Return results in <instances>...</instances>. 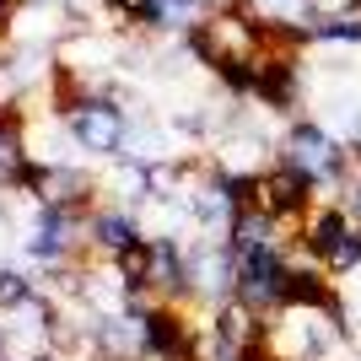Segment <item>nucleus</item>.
Segmentation results:
<instances>
[{
  "mask_svg": "<svg viewBox=\"0 0 361 361\" xmlns=\"http://www.w3.org/2000/svg\"><path fill=\"white\" fill-rule=\"evenodd\" d=\"M350 345V313L340 307H307L286 302L270 318V356L275 361H334Z\"/></svg>",
  "mask_w": 361,
  "mask_h": 361,
  "instance_id": "nucleus-1",
  "label": "nucleus"
},
{
  "mask_svg": "<svg viewBox=\"0 0 361 361\" xmlns=\"http://www.w3.org/2000/svg\"><path fill=\"white\" fill-rule=\"evenodd\" d=\"M65 119V135H71L75 151H87V157H97V162H119V157H135V119H130V108L114 97V92H92V97H81V103L71 108V114H60Z\"/></svg>",
  "mask_w": 361,
  "mask_h": 361,
  "instance_id": "nucleus-2",
  "label": "nucleus"
},
{
  "mask_svg": "<svg viewBox=\"0 0 361 361\" xmlns=\"http://www.w3.org/2000/svg\"><path fill=\"white\" fill-rule=\"evenodd\" d=\"M226 254H232V248H226ZM232 264H238L232 297H238L243 307H254L259 318H275L291 302V243H254V248H238Z\"/></svg>",
  "mask_w": 361,
  "mask_h": 361,
  "instance_id": "nucleus-3",
  "label": "nucleus"
},
{
  "mask_svg": "<svg viewBox=\"0 0 361 361\" xmlns=\"http://www.w3.org/2000/svg\"><path fill=\"white\" fill-rule=\"evenodd\" d=\"M151 232L146 226H140V211H130V205H97V211L87 216V254L92 259H108V264H114V259L119 254H130V248H135V243H146Z\"/></svg>",
  "mask_w": 361,
  "mask_h": 361,
  "instance_id": "nucleus-4",
  "label": "nucleus"
},
{
  "mask_svg": "<svg viewBox=\"0 0 361 361\" xmlns=\"http://www.w3.org/2000/svg\"><path fill=\"white\" fill-rule=\"evenodd\" d=\"M44 297L38 286V275L22 270V264H0V313H16V307H27V302Z\"/></svg>",
  "mask_w": 361,
  "mask_h": 361,
  "instance_id": "nucleus-5",
  "label": "nucleus"
},
{
  "mask_svg": "<svg viewBox=\"0 0 361 361\" xmlns=\"http://www.w3.org/2000/svg\"><path fill=\"white\" fill-rule=\"evenodd\" d=\"M114 270H119V281H124L130 297H151V238L135 243L130 254H119V259H114Z\"/></svg>",
  "mask_w": 361,
  "mask_h": 361,
  "instance_id": "nucleus-6",
  "label": "nucleus"
},
{
  "mask_svg": "<svg viewBox=\"0 0 361 361\" xmlns=\"http://www.w3.org/2000/svg\"><path fill=\"white\" fill-rule=\"evenodd\" d=\"M324 270H329L334 281H345V275H356V270H361V226H350L345 238H340V248L324 259Z\"/></svg>",
  "mask_w": 361,
  "mask_h": 361,
  "instance_id": "nucleus-7",
  "label": "nucleus"
},
{
  "mask_svg": "<svg viewBox=\"0 0 361 361\" xmlns=\"http://www.w3.org/2000/svg\"><path fill=\"white\" fill-rule=\"evenodd\" d=\"M302 11H307V22H334V16L361 11V0H302Z\"/></svg>",
  "mask_w": 361,
  "mask_h": 361,
  "instance_id": "nucleus-8",
  "label": "nucleus"
},
{
  "mask_svg": "<svg viewBox=\"0 0 361 361\" xmlns=\"http://www.w3.org/2000/svg\"><path fill=\"white\" fill-rule=\"evenodd\" d=\"M44 361H60V356H44Z\"/></svg>",
  "mask_w": 361,
  "mask_h": 361,
  "instance_id": "nucleus-9",
  "label": "nucleus"
},
{
  "mask_svg": "<svg viewBox=\"0 0 361 361\" xmlns=\"http://www.w3.org/2000/svg\"><path fill=\"white\" fill-rule=\"evenodd\" d=\"M0 361H16V356H0Z\"/></svg>",
  "mask_w": 361,
  "mask_h": 361,
  "instance_id": "nucleus-10",
  "label": "nucleus"
}]
</instances>
